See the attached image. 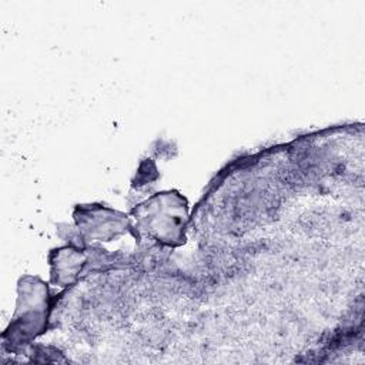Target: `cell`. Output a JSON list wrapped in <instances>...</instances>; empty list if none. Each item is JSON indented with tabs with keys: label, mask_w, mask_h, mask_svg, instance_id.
<instances>
[{
	"label": "cell",
	"mask_w": 365,
	"mask_h": 365,
	"mask_svg": "<svg viewBox=\"0 0 365 365\" xmlns=\"http://www.w3.org/2000/svg\"><path fill=\"white\" fill-rule=\"evenodd\" d=\"M138 221L157 241L174 244L181 240L187 221L184 198L175 192H161L138 207Z\"/></svg>",
	"instance_id": "1"
}]
</instances>
